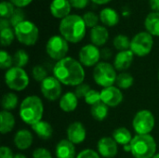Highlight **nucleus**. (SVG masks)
<instances>
[{"label": "nucleus", "mask_w": 159, "mask_h": 158, "mask_svg": "<svg viewBox=\"0 0 159 158\" xmlns=\"http://www.w3.org/2000/svg\"><path fill=\"white\" fill-rule=\"evenodd\" d=\"M53 75L62 84L69 87H76L84 83L86 72L79 61L66 57L55 63Z\"/></svg>", "instance_id": "nucleus-1"}, {"label": "nucleus", "mask_w": 159, "mask_h": 158, "mask_svg": "<svg viewBox=\"0 0 159 158\" xmlns=\"http://www.w3.org/2000/svg\"><path fill=\"white\" fill-rule=\"evenodd\" d=\"M61 35L69 43H79L86 35L87 26L83 17L76 14H70L66 18L61 20L59 25Z\"/></svg>", "instance_id": "nucleus-2"}, {"label": "nucleus", "mask_w": 159, "mask_h": 158, "mask_svg": "<svg viewBox=\"0 0 159 158\" xmlns=\"http://www.w3.org/2000/svg\"><path fill=\"white\" fill-rule=\"evenodd\" d=\"M44 115V105L40 97L30 95L24 98L20 104L19 115L26 125L34 126L40 122Z\"/></svg>", "instance_id": "nucleus-3"}, {"label": "nucleus", "mask_w": 159, "mask_h": 158, "mask_svg": "<svg viewBox=\"0 0 159 158\" xmlns=\"http://www.w3.org/2000/svg\"><path fill=\"white\" fill-rule=\"evenodd\" d=\"M130 154L134 158H153L157 154V142L148 135H135L130 142Z\"/></svg>", "instance_id": "nucleus-4"}, {"label": "nucleus", "mask_w": 159, "mask_h": 158, "mask_svg": "<svg viewBox=\"0 0 159 158\" xmlns=\"http://www.w3.org/2000/svg\"><path fill=\"white\" fill-rule=\"evenodd\" d=\"M117 73L113 64L107 61H100L93 69V79L102 88H108L116 85Z\"/></svg>", "instance_id": "nucleus-5"}, {"label": "nucleus", "mask_w": 159, "mask_h": 158, "mask_svg": "<svg viewBox=\"0 0 159 158\" xmlns=\"http://www.w3.org/2000/svg\"><path fill=\"white\" fill-rule=\"evenodd\" d=\"M4 80L9 89L18 92L24 90L30 83V78L26 71L23 68L16 66L6 71Z\"/></svg>", "instance_id": "nucleus-6"}, {"label": "nucleus", "mask_w": 159, "mask_h": 158, "mask_svg": "<svg viewBox=\"0 0 159 158\" xmlns=\"http://www.w3.org/2000/svg\"><path fill=\"white\" fill-rule=\"evenodd\" d=\"M17 40L24 46H34L39 36L38 27L30 20H24L14 28Z\"/></svg>", "instance_id": "nucleus-7"}, {"label": "nucleus", "mask_w": 159, "mask_h": 158, "mask_svg": "<svg viewBox=\"0 0 159 158\" xmlns=\"http://www.w3.org/2000/svg\"><path fill=\"white\" fill-rule=\"evenodd\" d=\"M156 126V119L150 110L143 109L136 113L132 119V128L137 135L150 134Z\"/></svg>", "instance_id": "nucleus-8"}, {"label": "nucleus", "mask_w": 159, "mask_h": 158, "mask_svg": "<svg viewBox=\"0 0 159 158\" xmlns=\"http://www.w3.org/2000/svg\"><path fill=\"white\" fill-rule=\"evenodd\" d=\"M69 42L65 40L61 35L56 34L51 36L46 45V51L48 57L56 61H59L64 58L69 51Z\"/></svg>", "instance_id": "nucleus-9"}, {"label": "nucleus", "mask_w": 159, "mask_h": 158, "mask_svg": "<svg viewBox=\"0 0 159 158\" xmlns=\"http://www.w3.org/2000/svg\"><path fill=\"white\" fill-rule=\"evenodd\" d=\"M154 38L148 32H140L131 39L130 50L138 57L147 56L153 48Z\"/></svg>", "instance_id": "nucleus-10"}, {"label": "nucleus", "mask_w": 159, "mask_h": 158, "mask_svg": "<svg viewBox=\"0 0 159 158\" xmlns=\"http://www.w3.org/2000/svg\"><path fill=\"white\" fill-rule=\"evenodd\" d=\"M40 90L46 100L55 102L61 97V83L54 75H48L40 83Z\"/></svg>", "instance_id": "nucleus-11"}, {"label": "nucleus", "mask_w": 159, "mask_h": 158, "mask_svg": "<svg viewBox=\"0 0 159 158\" xmlns=\"http://www.w3.org/2000/svg\"><path fill=\"white\" fill-rule=\"evenodd\" d=\"M101 60V50L93 44L82 47L78 53V61L85 67H95Z\"/></svg>", "instance_id": "nucleus-12"}, {"label": "nucleus", "mask_w": 159, "mask_h": 158, "mask_svg": "<svg viewBox=\"0 0 159 158\" xmlns=\"http://www.w3.org/2000/svg\"><path fill=\"white\" fill-rule=\"evenodd\" d=\"M101 98L102 102L108 107L116 108L119 106L123 102L124 95L120 88H118L116 86H112L102 89Z\"/></svg>", "instance_id": "nucleus-13"}, {"label": "nucleus", "mask_w": 159, "mask_h": 158, "mask_svg": "<svg viewBox=\"0 0 159 158\" xmlns=\"http://www.w3.org/2000/svg\"><path fill=\"white\" fill-rule=\"evenodd\" d=\"M97 152L102 157L114 158L118 153V144L112 137H102L97 142Z\"/></svg>", "instance_id": "nucleus-14"}, {"label": "nucleus", "mask_w": 159, "mask_h": 158, "mask_svg": "<svg viewBox=\"0 0 159 158\" xmlns=\"http://www.w3.org/2000/svg\"><path fill=\"white\" fill-rule=\"evenodd\" d=\"M67 140L70 141L75 145L82 143L87 137V130L85 126L81 122H73L71 123L66 130Z\"/></svg>", "instance_id": "nucleus-15"}, {"label": "nucleus", "mask_w": 159, "mask_h": 158, "mask_svg": "<svg viewBox=\"0 0 159 158\" xmlns=\"http://www.w3.org/2000/svg\"><path fill=\"white\" fill-rule=\"evenodd\" d=\"M133 60H134V54L130 49L118 51V53L115 57L113 65L115 66L116 71H119L122 73L128 70L131 66Z\"/></svg>", "instance_id": "nucleus-16"}, {"label": "nucleus", "mask_w": 159, "mask_h": 158, "mask_svg": "<svg viewBox=\"0 0 159 158\" xmlns=\"http://www.w3.org/2000/svg\"><path fill=\"white\" fill-rule=\"evenodd\" d=\"M34 142V136L32 132L28 129H20L16 132L13 138L14 145L17 149L25 151L29 149Z\"/></svg>", "instance_id": "nucleus-17"}, {"label": "nucleus", "mask_w": 159, "mask_h": 158, "mask_svg": "<svg viewBox=\"0 0 159 158\" xmlns=\"http://www.w3.org/2000/svg\"><path fill=\"white\" fill-rule=\"evenodd\" d=\"M72 6L69 0H52L49 6L50 13L58 19H64L70 15Z\"/></svg>", "instance_id": "nucleus-18"}, {"label": "nucleus", "mask_w": 159, "mask_h": 158, "mask_svg": "<svg viewBox=\"0 0 159 158\" xmlns=\"http://www.w3.org/2000/svg\"><path fill=\"white\" fill-rule=\"evenodd\" d=\"M56 158H76L75 145L67 139L61 140L55 148Z\"/></svg>", "instance_id": "nucleus-19"}, {"label": "nucleus", "mask_w": 159, "mask_h": 158, "mask_svg": "<svg viewBox=\"0 0 159 158\" xmlns=\"http://www.w3.org/2000/svg\"><path fill=\"white\" fill-rule=\"evenodd\" d=\"M109 39V32L106 27L102 25H97L90 30L91 43L96 47H102Z\"/></svg>", "instance_id": "nucleus-20"}, {"label": "nucleus", "mask_w": 159, "mask_h": 158, "mask_svg": "<svg viewBox=\"0 0 159 158\" xmlns=\"http://www.w3.org/2000/svg\"><path fill=\"white\" fill-rule=\"evenodd\" d=\"M59 106L61 111L65 113H72L78 106V98L76 97L75 92H66L61 97Z\"/></svg>", "instance_id": "nucleus-21"}, {"label": "nucleus", "mask_w": 159, "mask_h": 158, "mask_svg": "<svg viewBox=\"0 0 159 158\" xmlns=\"http://www.w3.org/2000/svg\"><path fill=\"white\" fill-rule=\"evenodd\" d=\"M100 20L105 25L109 27L116 26L119 22V15L117 11L112 7H104L100 12Z\"/></svg>", "instance_id": "nucleus-22"}, {"label": "nucleus", "mask_w": 159, "mask_h": 158, "mask_svg": "<svg viewBox=\"0 0 159 158\" xmlns=\"http://www.w3.org/2000/svg\"><path fill=\"white\" fill-rule=\"evenodd\" d=\"M16 124L14 115L9 111L2 110L0 113V132L2 134L9 133L13 130Z\"/></svg>", "instance_id": "nucleus-23"}, {"label": "nucleus", "mask_w": 159, "mask_h": 158, "mask_svg": "<svg viewBox=\"0 0 159 158\" xmlns=\"http://www.w3.org/2000/svg\"><path fill=\"white\" fill-rule=\"evenodd\" d=\"M31 128L32 130L35 133V135L42 140H48L52 137L53 128L48 122L45 120H41L40 122L34 124Z\"/></svg>", "instance_id": "nucleus-24"}, {"label": "nucleus", "mask_w": 159, "mask_h": 158, "mask_svg": "<svg viewBox=\"0 0 159 158\" xmlns=\"http://www.w3.org/2000/svg\"><path fill=\"white\" fill-rule=\"evenodd\" d=\"M144 27L153 36H159V12H150L144 20Z\"/></svg>", "instance_id": "nucleus-25"}, {"label": "nucleus", "mask_w": 159, "mask_h": 158, "mask_svg": "<svg viewBox=\"0 0 159 158\" xmlns=\"http://www.w3.org/2000/svg\"><path fill=\"white\" fill-rule=\"evenodd\" d=\"M112 138L116 142L118 145H122V146L130 144L133 139L131 132L125 127H120L116 129L113 131Z\"/></svg>", "instance_id": "nucleus-26"}, {"label": "nucleus", "mask_w": 159, "mask_h": 158, "mask_svg": "<svg viewBox=\"0 0 159 158\" xmlns=\"http://www.w3.org/2000/svg\"><path fill=\"white\" fill-rule=\"evenodd\" d=\"M108 113H109V107L106 104H104L102 102L91 106L90 108L91 116L93 117L94 120L99 122L103 121L107 117Z\"/></svg>", "instance_id": "nucleus-27"}, {"label": "nucleus", "mask_w": 159, "mask_h": 158, "mask_svg": "<svg viewBox=\"0 0 159 158\" xmlns=\"http://www.w3.org/2000/svg\"><path fill=\"white\" fill-rule=\"evenodd\" d=\"M19 103L18 96L14 92H7L4 94L1 100V106L5 111H12L14 110Z\"/></svg>", "instance_id": "nucleus-28"}, {"label": "nucleus", "mask_w": 159, "mask_h": 158, "mask_svg": "<svg viewBox=\"0 0 159 158\" xmlns=\"http://www.w3.org/2000/svg\"><path fill=\"white\" fill-rule=\"evenodd\" d=\"M134 84V78L131 74L127 72H122L117 74L116 86L120 89H128Z\"/></svg>", "instance_id": "nucleus-29"}, {"label": "nucleus", "mask_w": 159, "mask_h": 158, "mask_svg": "<svg viewBox=\"0 0 159 158\" xmlns=\"http://www.w3.org/2000/svg\"><path fill=\"white\" fill-rule=\"evenodd\" d=\"M130 43L131 40L125 34H117L113 40V45L118 51L130 49Z\"/></svg>", "instance_id": "nucleus-30"}, {"label": "nucleus", "mask_w": 159, "mask_h": 158, "mask_svg": "<svg viewBox=\"0 0 159 158\" xmlns=\"http://www.w3.org/2000/svg\"><path fill=\"white\" fill-rule=\"evenodd\" d=\"M12 57H13L14 66H16V67L23 68L29 62V55H28V53L24 49L17 50Z\"/></svg>", "instance_id": "nucleus-31"}, {"label": "nucleus", "mask_w": 159, "mask_h": 158, "mask_svg": "<svg viewBox=\"0 0 159 158\" xmlns=\"http://www.w3.org/2000/svg\"><path fill=\"white\" fill-rule=\"evenodd\" d=\"M15 37H16L15 36V32L11 27L4 29V30H0V38H1L2 47L10 46Z\"/></svg>", "instance_id": "nucleus-32"}, {"label": "nucleus", "mask_w": 159, "mask_h": 158, "mask_svg": "<svg viewBox=\"0 0 159 158\" xmlns=\"http://www.w3.org/2000/svg\"><path fill=\"white\" fill-rule=\"evenodd\" d=\"M14 66L13 57L6 50L2 49L0 51V68L2 70H8Z\"/></svg>", "instance_id": "nucleus-33"}, {"label": "nucleus", "mask_w": 159, "mask_h": 158, "mask_svg": "<svg viewBox=\"0 0 159 158\" xmlns=\"http://www.w3.org/2000/svg\"><path fill=\"white\" fill-rule=\"evenodd\" d=\"M14 7L15 6L10 1H2L0 3V16H1V18L9 19L15 10Z\"/></svg>", "instance_id": "nucleus-34"}, {"label": "nucleus", "mask_w": 159, "mask_h": 158, "mask_svg": "<svg viewBox=\"0 0 159 158\" xmlns=\"http://www.w3.org/2000/svg\"><path fill=\"white\" fill-rule=\"evenodd\" d=\"M24 20H25V13L22 10V8H20V7L15 8L12 16L9 18V21H10L11 26L13 28H15L17 25H19L20 23H21Z\"/></svg>", "instance_id": "nucleus-35"}, {"label": "nucleus", "mask_w": 159, "mask_h": 158, "mask_svg": "<svg viewBox=\"0 0 159 158\" xmlns=\"http://www.w3.org/2000/svg\"><path fill=\"white\" fill-rule=\"evenodd\" d=\"M83 20L85 21L86 26L92 29V28H94L95 26L98 25L100 17L96 13H94L93 11H87L83 15Z\"/></svg>", "instance_id": "nucleus-36"}, {"label": "nucleus", "mask_w": 159, "mask_h": 158, "mask_svg": "<svg viewBox=\"0 0 159 158\" xmlns=\"http://www.w3.org/2000/svg\"><path fill=\"white\" fill-rule=\"evenodd\" d=\"M85 100V102L88 104V105H90V106H93L99 102H102V98H101V92L97 91L96 89H90L88 94L86 95V97L84 98Z\"/></svg>", "instance_id": "nucleus-37"}, {"label": "nucleus", "mask_w": 159, "mask_h": 158, "mask_svg": "<svg viewBox=\"0 0 159 158\" xmlns=\"http://www.w3.org/2000/svg\"><path fill=\"white\" fill-rule=\"evenodd\" d=\"M32 75L34 77V79L37 82H42L45 78H47L48 75V72L46 70V68L43 65H35L34 66L33 70H32Z\"/></svg>", "instance_id": "nucleus-38"}, {"label": "nucleus", "mask_w": 159, "mask_h": 158, "mask_svg": "<svg viewBox=\"0 0 159 158\" xmlns=\"http://www.w3.org/2000/svg\"><path fill=\"white\" fill-rule=\"evenodd\" d=\"M90 87L86 84V83H82L78 86L75 87V94L76 95V97L78 99H82V98H85L86 95L88 94V92L90 90Z\"/></svg>", "instance_id": "nucleus-39"}, {"label": "nucleus", "mask_w": 159, "mask_h": 158, "mask_svg": "<svg viewBox=\"0 0 159 158\" xmlns=\"http://www.w3.org/2000/svg\"><path fill=\"white\" fill-rule=\"evenodd\" d=\"M33 158H52V155L48 149L44 147H39L34 150Z\"/></svg>", "instance_id": "nucleus-40"}, {"label": "nucleus", "mask_w": 159, "mask_h": 158, "mask_svg": "<svg viewBox=\"0 0 159 158\" xmlns=\"http://www.w3.org/2000/svg\"><path fill=\"white\" fill-rule=\"evenodd\" d=\"M76 158H101V156L99 153L92 149H84L78 155L76 156Z\"/></svg>", "instance_id": "nucleus-41"}, {"label": "nucleus", "mask_w": 159, "mask_h": 158, "mask_svg": "<svg viewBox=\"0 0 159 158\" xmlns=\"http://www.w3.org/2000/svg\"><path fill=\"white\" fill-rule=\"evenodd\" d=\"M15 155L13 154L12 150L7 146H1L0 147V158H14Z\"/></svg>", "instance_id": "nucleus-42"}, {"label": "nucleus", "mask_w": 159, "mask_h": 158, "mask_svg": "<svg viewBox=\"0 0 159 158\" xmlns=\"http://www.w3.org/2000/svg\"><path fill=\"white\" fill-rule=\"evenodd\" d=\"M89 0H69L72 7L77 8V9H82L85 8L88 4H89Z\"/></svg>", "instance_id": "nucleus-43"}, {"label": "nucleus", "mask_w": 159, "mask_h": 158, "mask_svg": "<svg viewBox=\"0 0 159 158\" xmlns=\"http://www.w3.org/2000/svg\"><path fill=\"white\" fill-rule=\"evenodd\" d=\"M112 56H113V52L110 48L104 47L101 50V59L104 61H108L112 58Z\"/></svg>", "instance_id": "nucleus-44"}, {"label": "nucleus", "mask_w": 159, "mask_h": 158, "mask_svg": "<svg viewBox=\"0 0 159 158\" xmlns=\"http://www.w3.org/2000/svg\"><path fill=\"white\" fill-rule=\"evenodd\" d=\"M15 7H20V8H22V7H27L33 0H9Z\"/></svg>", "instance_id": "nucleus-45"}, {"label": "nucleus", "mask_w": 159, "mask_h": 158, "mask_svg": "<svg viewBox=\"0 0 159 158\" xmlns=\"http://www.w3.org/2000/svg\"><path fill=\"white\" fill-rule=\"evenodd\" d=\"M10 26H11V24H10L9 19H5V18L0 19V30L10 28Z\"/></svg>", "instance_id": "nucleus-46"}, {"label": "nucleus", "mask_w": 159, "mask_h": 158, "mask_svg": "<svg viewBox=\"0 0 159 158\" xmlns=\"http://www.w3.org/2000/svg\"><path fill=\"white\" fill-rule=\"evenodd\" d=\"M149 5L153 11L159 12V0H149Z\"/></svg>", "instance_id": "nucleus-47"}, {"label": "nucleus", "mask_w": 159, "mask_h": 158, "mask_svg": "<svg viewBox=\"0 0 159 158\" xmlns=\"http://www.w3.org/2000/svg\"><path fill=\"white\" fill-rule=\"evenodd\" d=\"M93 3L97 4V5H104V4H107L109 2H111L112 0H91Z\"/></svg>", "instance_id": "nucleus-48"}, {"label": "nucleus", "mask_w": 159, "mask_h": 158, "mask_svg": "<svg viewBox=\"0 0 159 158\" xmlns=\"http://www.w3.org/2000/svg\"><path fill=\"white\" fill-rule=\"evenodd\" d=\"M14 158H27L26 157V156H24V155H22V154H16L15 155V156Z\"/></svg>", "instance_id": "nucleus-49"}, {"label": "nucleus", "mask_w": 159, "mask_h": 158, "mask_svg": "<svg viewBox=\"0 0 159 158\" xmlns=\"http://www.w3.org/2000/svg\"><path fill=\"white\" fill-rule=\"evenodd\" d=\"M153 158H159V153L158 154H156V155L154 156V157Z\"/></svg>", "instance_id": "nucleus-50"}, {"label": "nucleus", "mask_w": 159, "mask_h": 158, "mask_svg": "<svg viewBox=\"0 0 159 158\" xmlns=\"http://www.w3.org/2000/svg\"><path fill=\"white\" fill-rule=\"evenodd\" d=\"M157 76H158V81H159V70H158V75H157Z\"/></svg>", "instance_id": "nucleus-51"}]
</instances>
